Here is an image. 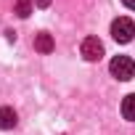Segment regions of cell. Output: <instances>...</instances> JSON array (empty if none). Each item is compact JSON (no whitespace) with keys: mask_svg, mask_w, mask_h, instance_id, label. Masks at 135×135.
<instances>
[{"mask_svg":"<svg viewBox=\"0 0 135 135\" xmlns=\"http://www.w3.org/2000/svg\"><path fill=\"white\" fill-rule=\"evenodd\" d=\"M122 117L130 119V122H135V93L124 95V101H122Z\"/></svg>","mask_w":135,"mask_h":135,"instance_id":"cell-6","label":"cell"},{"mask_svg":"<svg viewBox=\"0 0 135 135\" xmlns=\"http://www.w3.org/2000/svg\"><path fill=\"white\" fill-rule=\"evenodd\" d=\"M16 13H19L21 19H27V16L32 13V0H16Z\"/></svg>","mask_w":135,"mask_h":135,"instance_id":"cell-7","label":"cell"},{"mask_svg":"<svg viewBox=\"0 0 135 135\" xmlns=\"http://www.w3.org/2000/svg\"><path fill=\"white\" fill-rule=\"evenodd\" d=\"M109 72L119 80V82H127L135 77V61L130 56H114L111 64H109Z\"/></svg>","mask_w":135,"mask_h":135,"instance_id":"cell-1","label":"cell"},{"mask_svg":"<svg viewBox=\"0 0 135 135\" xmlns=\"http://www.w3.org/2000/svg\"><path fill=\"white\" fill-rule=\"evenodd\" d=\"M53 48H56V42H53V37H50L48 32L35 35V50H37V53H53Z\"/></svg>","mask_w":135,"mask_h":135,"instance_id":"cell-4","label":"cell"},{"mask_svg":"<svg viewBox=\"0 0 135 135\" xmlns=\"http://www.w3.org/2000/svg\"><path fill=\"white\" fill-rule=\"evenodd\" d=\"M16 127V111L11 106H0V130H11Z\"/></svg>","mask_w":135,"mask_h":135,"instance_id":"cell-5","label":"cell"},{"mask_svg":"<svg viewBox=\"0 0 135 135\" xmlns=\"http://www.w3.org/2000/svg\"><path fill=\"white\" fill-rule=\"evenodd\" d=\"M122 3H124V6L130 8V11H135V0H122Z\"/></svg>","mask_w":135,"mask_h":135,"instance_id":"cell-9","label":"cell"},{"mask_svg":"<svg viewBox=\"0 0 135 135\" xmlns=\"http://www.w3.org/2000/svg\"><path fill=\"white\" fill-rule=\"evenodd\" d=\"M132 35H135V24H132L127 16H119V19L111 21V37H114L117 42H130Z\"/></svg>","mask_w":135,"mask_h":135,"instance_id":"cell-2","label":"cell"},{"mask_svg":"<svg viewBox=\"0 0 135 135\" xmlns=\"http://www.w3.org/2000/svg\"><path fill=\"white\" fill-rule=\"evenodd\" d=\"M103 56V45L98 37H85L82 40V58L85 61H98Z\"/></svg>","mask_w":135,"mask_h":135,"instance_id":"cell-3","label":"cell"},{"mask_svg":"<svg viewBox=\"0 0 135 135\" xmlns=\"http://www.w3.org/2000/svg\"><path fill=\"white\" fill-rule=\"evenodd\" d=\"M35 3H37L40 8H48V6H50V0H35Z\"/></svg>","mask_w":135,"mask_h":135,"instance_id":"cell-8","label":"cell"}]
</instances>
